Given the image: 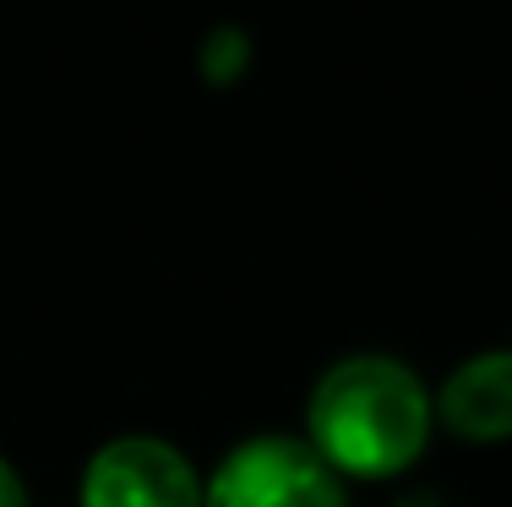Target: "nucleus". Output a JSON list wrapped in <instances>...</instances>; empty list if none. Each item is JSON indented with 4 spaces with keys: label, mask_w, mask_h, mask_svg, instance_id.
<instances>
[{
    "label": "nucleus",
    "mask_w": 512,
    "mask_h": 507,
    "mask_svg": "<svg viewBox=\"0 0 512 507\" xmlns=\"http://www.w3.org/2000/svg\"><path fill=\"white\" fill-rule=\"evenodd\" d=\"M202 507H349L344 475L300 437H251L213 469Z\"/></svg>",
    "instance_id": "f03ea898"
},
{
    "label": "nucleus",
    "mask_w": 512,
    "mask_h": 507,
    "mask_svg": "<svg viewBox=\"0 0 512 507\" xmlns=\"http://www.w3.org/2000/svg\"><path fill=\"white\" fill-rule=\"evenodd\" d=\"M0 507H28V486H22V475L0 458Z\"/></svg>",
    "instance_id": "423d86ee"
},
{
    "label": "nucleus",
    "mask_w": 512,
    "mask_h": 507,
    "mask_svg": "<svg viewBox=\"0 0 512 507\" xmlns=\"http://www.w3.org/2000/svg\"><path fill=\"white\" fill-rule=\"evenodd\" d=\"M442 426L463 442H507L512 437V349H485L463 360L436 393Z\"/></svg>",
    "instance_id": "20e7f679"
},
{
    "label": "nucleus",
    "mask_w": 512,
    "mask_h": 507,
    "mask_svg": "<svg viewBox=\"0 0 512 507\" xmlns=\"http://www.w3.org/2000/svg\"><path fill=\"white\" fill-rule=\"evenodd\" d=\"M431 393L404 360L349 355L311 388L306 431L311 448L355 480L404 475L431 442Z\"/></svg>",
    "instance_id": "f257e3e1"
},
{
    "label": "nucleus",
    "mask_w": 512,
    "mask_h": 507,
    "mask_svg": "<svg viewBox=\"0 0 512 507\" xmlns=\"http://www.w3.org/2000/svg\"><path fill=\"white\" fill-rule=\"evenodd\" d=\"M82 507H202V480L175 442L115 437L82 469Z\"/></svg>",
    "instance_id": "7ed1b4c3"
},
{
    "label": "nucleus",
    "mask_w": 512,
    "mask_h": 507,
    "mask_svg": "<svg viewBox=\"0 0 512 507\" xmlns=\"http://www.w3.org/2000/svg\"><path fill=\"white\" fill-rule=\"evenodd\" d=\"M251 66V33L235 28V22H218V28L202 33L197 44V71L207 88H235Z\"/></svg>",
    "instance_id": "39448f33"
}]
</instances>
